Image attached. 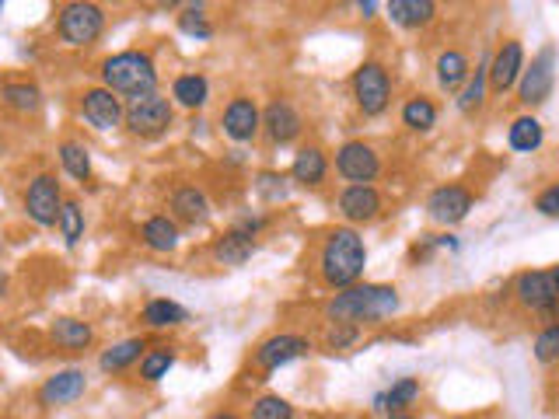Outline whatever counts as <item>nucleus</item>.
Segmentation results:
<instances>
[{
	"label": "nucleus",
	"mask_w": 559,
	"mask_h": 419,
	"mask_svg": "<svg viewBox=\"0 0 559 419\" xmlns=\"http://www.w3.org/2000/svg\"><path fill=\"white\" fill-rule=\"evenodd\" d=\"M210 419H242V416H235V413H214Z\"/></svg>",
	"instance_id": "a18cd8bd"
},
{
	"label": "nucleus",
	"mask_w": 559,
	"mask_h": 419,
	"mask_svg": "<svg viewBox=\"0 0 559 419\" xmlns=\"http://www.w3.org/2000/svg\"><path fill=\"white\" fill-rule=\"evenodd\" d=\"M179 28L186 35H193V39H210V35H214V28H210V21H207V7H203V4L182 7Z\"/></svg>",
	"instance_id": "e433bc0d"
},
{
	"label": "nucleus",
	"mask_w": 559,
	"mask_h": 419,
	"mask_svg": "<svg viewBox=\"0 0 559 419\" xmlns=\"http://www.w3.org/2000/svg\"><path fill=\"white\" fill-rule=\"evenodd\" d=\"M252 419H294V406L280 395H263V399L252 406Z\"/></svg>",
	"instance_id": "ea45409f"
},
{
	"label": "nucleus",
	"mask_w": 559,
	"mask_h": 419,
	"mask_svg": "<svg viewBox=\"0 0 559 419\" xmlns=\"http://www.w3.org/2000/svg\"><path fill=\"white\" fill-rule=\"evenodd\" d=\"M60 165L70 179L77 182H88L91 179V154L84 144H74V140H63L60 144Z\"/></svg>",
	"instance_id": "72a5a7b5"
},
{
	"label": "nucleus",
	"mask_w": 559,
	"mask_h": 419,
	"mask_svg": "<svg viewBox=\"0 0 559 419\" xmlns=\"http://www.w3.org/2000/svg\"><path fill=\"white\" fill-rule=\"evenodd\" d=\"M172 367H175V353L168 350V346H154V350H147L144 360H140V378L161 381V378H168Z\"/></svg>",
	"instance_id": "f704fd0d"
},
{
	"label": "nucleus",
	"mask_w": 559,
	"mask_h": 419,
	"mask_svg": "<svg viewBox=\"0 0 559 419\" xmlns=\"http://www.w3.org/2000/svg\"><path fill=\"white\" fill-rule=\"evenodd\" d=\"M514 294H518L521 308L539 311V315H553L559 308V287L553 280V269H528L514 280Z\"/></svg>",
	"instance_id": "6e6552de"
},
{
	"label": "nucleus",
	"mask_w": 559,
	"mask_h": 419,
	"mask_svg": "<svg viewBox=\"0 0 559 419\" xmlns=\"http://www.w3.org/2000/svg\"><path fill=\"white\" fill-rule=\"evenodd\" d=\"M60 210H63L60 182H56L53 175H35L25 193V213L39 227H53L56 220H60Z\"/></svg>",
	"instance_id": "9d476101"
},
{
	"label": "nucleus",
	"mask_w": 559,
	"mask_h": 419,
	"mask_svg": "<svg viewBox=\"0 0 559 419\" xmlns=\"http://www.w3.org/2000/svg\"><path fill=\"white\" fill-rule=\"evenodd\" d=\"M172 98L179 105H186V109H203V105H207V98H210L207 77H203V74H182V77H175Z\"/></svg>",
	"instance_id": "2f4dec72"
},
{
	"label": "nucleus",
	"mask_w": 559,
	"mask_h": 419,
	"mask_svg": "<svg viewBox=\"0 0 559 419\" xmlns=\"http://www.w3.org/2000/svg\"><path fill=\"white\" fill-rule=\"evenodd\" d=\"M367 269V248L353 227H336L325 234V245L318 252V273L332 290L357 287Z\"/></svg>",
	"instance_id": "f03ea898"
},
{
	"label": "nucleus",
	"mask_w": 559,
	"mask_h": 419,
	"mask_svg": "<svg viewBox=\"0 0 559 419\" xmlns=\"http://www.w3.org/2000/svg\"><path fill=\"white\" fill-rule=\"evenodd\" d=\"M542 140H546V130H542V123L535 116H518L511 126H507V144H511V151H518V154L539 151Z\"/></svg>",
	"instance_id": "a878e982"
},
{
	"label": "nucleus",
	"mask_w": 559,
	"mask_h": 419,
	"mask_svg": "<svg viewBox=\"0 0 559 419\" xmlns=\"http://www.w3.org/2000/svg\"><path fill=\"white\" fill-rule=\"evenodd\" d=\"M521 74H525V46L518 39H507L490 60V88L497 95H507L511 88H518Z\"/></svg>",
	"instance_id": "f8f14e48"
},
{
	"label": "nucleus",
	"mask_w": 559,
	"mask_h": 419,
	"mask_svg": "<svg viewBox=\"0 0 559 419\" xmlns=\"http://www.w3.org/2000/svg\"><path fill=\"white\" fill-rule=\"evenodd\" d=\"M399 311V290L388 283H357L346 287L325 304V318L329 325H374L385 322Z\"/></svg>",
	"instance_id": "f257e3e1"
},
{
	"label": "nucleus",
	"mask_w": 559,
	"mask_h": 419,
	"mask_svg": "<svg viewBox=\"0 0 559 419\" xmlns=\"http://www.w3.org/2000/svg\"><path fill=\"white\" fill-rule=\"evenodd\" d=\"M402 126H409L413 133H427L437 126V105L430 102V98L416 95L409 98L406 105H402Z\"/></svg>",
	"instance_id": "473e14b6"
},
{
	"label": "nucleus",
	"mask_w": 559,
	"mask_h": 419,
	"mask_svg": "<svg viewBox=\"0 0 559 419\" xmlns=\"http://www.w3.org/2000/svg\"><path fill=\"white\" fill-rule=\"evenodd\" d=\"M0 11H4V4H0Z\"/></svg>",
	"instance_id": "09e8293b"
},
{
	"label": "nucleus",
	"mask_w": 559,
	"mask_h": 419,
	"mask_svg": "<svg viewBox=\"0 0 559 419\" xmlns=\"http://www.w3.org/2000/svg\"><path fill=\"white\" fill-rule=\"evenodd\" d=\"M472 203H476V196L465 186H437L434 193L427 196V213L434 224L455 227L472 213Z\"/></svg>",
	"instance_id": "9b49d317"
},
{
	"label": "nucleus",
	"mask_w": 559,
	"mask_h": 419,
	"mask_svg": "<svg viewBox=\"0 0 559 419\" xmlns=\"http://www.w3.org/2000/svg\"><path fill=\"white\" fill-rule=\"evenodd\" d=\"M553 280H556V287H559V266L553 269Z\"/></svg>",
	"instance_id": "de8ad7c7"
},
{
	"label": "nucleus",
	"mask_w": 559,
	"mask_h": 419,
	"mask_svg": "<svg viewBox=\"0 0 559 419\" xmlns=\"http://www.w3.org/2000/svg\"><path fill=\"white\" fill-rule=\"evenodd\" d=\"M535 360H539V364H556L559 360V318L549 322L546 329L535 336Z\"/></svg>",
	"instance_id": "4c0bfd02"
},
{
	"label": "nucleus",
	"mask_w": 559,
	"mask_h": 419,
	"mask_svg": "<svg viewBox=\"0 0 559 419\" xmlns=\"http://www.w3.org/2000/svg\"><path fill=\"white\" fill-rule=\"evenodd\" d=\"M336 172L343 175L350 186H371L381 172V161L371 144H364V140H350V144H343L336 151Z\"/></svg>",
	"instance_id": "1a4fd4ad"
},
{
	"label": "nucleus",
	"mask_w": 559,
	"mask_h": 419,
	"mask_svg": "<svg viewBox=\"0 0 559 419\" xmlns=\"http://www.w3.org/2000/svg\"><path fill=\"white\" fill-rule=\"evenodd\" d=\"M263 130H266V137H270L273 144L283 147V144H290V140H297V133H301V116H297L294 105L277 98V102L266 105Z\"/></svg>",
	"instance_id": "a211bd4d"
},
{
	"label": "nucleus",
	"mask_w": 559,
	"mask_h": 419,
	"mask_svg": "<svg viewBox=\"0 0 559 419\" xmlns=\"http://www.w3.org/2000/svg\"><path fill=\"white\" fill-rule=\"evenodd\" d=\"M287 175L283 172H259L256 175V193L263 196L266 203H280L287 200Z\"/></svg>",
	"instance_id": "58836bf2"
},
{
	"label": "nucleus",
	"mask_w": 559,
	"mask_h": 419,
	"mask_svg": "<svg viewBox=\"0 0 559 419\" xmlns=\"http://www.w3.org/2000/svg\"><path fill=\"white\" fill-rule=\"evenodd\" d=\"M0 102L7 105L11 112H21V116H32V112L42 109V91L35 84H21L11 81L0 88Z\"/></svg>",
	"instance_id": "c756f323"
},
{
	"label": "nucleus",
	"mask_w": 559,
	"mask_h": 419,
	"mask_svg": "<svg viewBox=\"0 0 559 419\" xmlns=\"http://www.w3.org/2000/svg\"><path fill=\"white\" fill-rule=\"evenodd\" d=\"M388 419H416V416H409V413H392Z\"/></svg>",
	"instance_id": "49530a36"
},
{
	"label": "nucleus",
	"mask_w": 559,
	"mask_h": 419,
	"mask_svg": "<svg viewBox=\"0 0 559 419\" xmlns=\"http://www.w3.org/2000/svg\"><path fill=\"white\" fill-rule=\"evenodd\" d=\"M325 175H329V161H325V154L318 151V147H301V151L294 154V165H290V179L297 182V186H322Z\"/></svg>",
	"instance_id": "412c9836"
},
{
	"label": "nucleus",
	"mask_w": 559,
	"mask_h": 419,
	"mask_svg": "<svg viewBox=\"0 0 559 419\" xmlns=\"http://www.w3.org/2000/svg\"><path fill=\"white\" fill-rule=\"evenodd\" d=\"M49 339H53L60 350H84V346H91L95 332H91V325L81 322V318H56V322L49 325Z\"/></svg>",
	"instance_id": "393cba45"
},
{
	"label": "nucleus",
	"mask_w": 559,
	"mask_h": 419,
	"mask_svg": "<svg viewBox=\"0 0 559 419\" xmlns=\"http://www.w3.org/2000/svg\"><path fill=\"white\" fill-rule=\"evenodd\" d=\"M168 207H172V213L179 220H186V224H203V220L210 217L207 196H203L196 186H179L172 193V200H168Z\"/></svg>",
	"instance_id": "b1692460"
},
{
	"label": "nucleus",
	"mask_w": 559,
	"mask_h": 419,
	"mask_svg": "<svg viewBox=\"0 0 559 419\" xmlns=\"http://www.w3.org/2000/svg\"><path fill=\"white\" fill-rule=\"evenodd\" d=\"M535 210H539L542 217L559 220V182H553V186H546L539 196H535Z\"/></svg>",
	"instance_id": "a19ab883"
},
{
	"label": "nucleus",
	"mask_w": 559,
	"mask_h": 419,
	"mask_svg": "<svg viewBox=\"0 0 559 419\" xmlns=\"http://www.w3.org/2000/svg\"><path fill=\"white\" fill-rule=\"evenodd\" d=\"M486 84H490V56H483V60L476 63V74L465 81V88L458 91V112H465V116H472V112L483 109L486 102Z\"/></svg>",
	"instance_id": "bb28decb"
},
{
	"label": "nucleus",
	"mask_w": 559,
	"mask_h": 419,
	"mask_svg": "<svg viewBox=\"0 0 559 419\" xmlns=\"http://www.w3.org/2000/svg\"><path fill=\"white\" fill-rule=\"evenodd\" d=\"M311 343L304 336H294V332H280V336H270L266 343H259L256 350V367L259 371H280L290 360L308 357Z\"/></svg>",
	"instance_id": "ddd939ff"
},
{
	"label": "nucleus",
	"mask_w": 559,
	"mask_h": 419,
	"mask_svg": "<svg viewBox=\"0 0 559 419\" xmlns=\"http://www.w3.org/2000/svg\"><path fill=\"white\" fill-rule=\"evenodd\" d=\"M343 220L350 224H371L381 217V193L374 186H346L336 200Z\"/></svg>",
	"instance_id": "dca6fc26"
},
{
	"label": "nucleus",
	"mask_w": 559,
	"mask_h": 419,
	"mask_svg": "<svg viewBox=\"0 0 559 419\" xmlns=\"http://www.w3.org/2000/svg\"><path fill=\"white\" fill-rule=\"evenodd\" d=\"M416 399H420V381H416V378H399L385 395H378V399H374V409H381V413H388V416L406 413V406H413Z\"/></svg>",
	"instance_id": "c85d7f7f"
},
{
	"label": "nucleus",
	"mask_w": 559,
	"mask_h": 419,
	"mask_svg": "<svg viewBox=\"0 0 559 419\" xmlns=\"http://www.w3.org/2000/svg\"><path fill=\"white\" fill-rule=\"evenodd\" d=\"M60 234H63V241H67L70 248L77 245V241L84 238V210H81V203L77 200H63V210H60Z\"/></svg>",
	"instance_id": "c9c22d12"
},
{
	"label": "nucleus",
	"mask_w": 559,
	"mask_h": 419,
	"mask_svg": "<svg viewBox=\"0 0 559 419\" xmlns=\"http://www.w3.org/2000/svg\"><path fill=\"white\" fill-rule=\"evenodd\" d=\"M353 98H357V109L364 116H381L392 102V77L381 67L378 60H367L353 70Z\"/></svg>",
	"instance_id": "39448f33"
},
{
	"label": "nucleus",
	"mask_w": 559,
	"mask_h": 419,
	"mask_svg": "<svg viewBox=\"0 0 559 419\" xmlns=\"http://www.w3.org/2000/svg\"><path fill=\"white\" fill-rule=\"evenodd\" d=\"M189 318V311L182 308V304L168 301V297H154V301L144 304V322L151 325V329H175V325H182Z\"/></svg>",
	"instance_id": "7c9ffc66"
},
{
	"label": "nucleus",
	"mask_w": 559,
	"mask_h": 419,
	"mask_svg": "<svg viewBox=\"0 0 559 419\" xmlns=\"http://www.w3.org/2000/svg\"><path fill=\"white\" fill-rule=\"evenodd\" d=\"M105 28V11L98 4H84V0H74V4H63L60 21H56V32L67 46H91V42L102 35Z\"/></svg>",
	"instance_id": "0eeeda50"
},
{
	"label": "nucleus",
	"mask_w": 559,
	"mask_h": 419,
	"mask_svg": "<svg viewBox=\"0 0 559 419\" xmlns=\"http://www.w3.org/2000/svg\"><path fill=\"white\" fill-rule=\"evenodd\" d=\"M102 81L116 98H144L158 91V70L154 60L140 49H126L102 63Z\"/></svg>",
	"instance_id": "7ed1b4c3"
},
{
	"label": "nucleus",
	"mask_w": 559,
	"mask_h": 419,
	"mask_svg": "<svg viewBox=\"0 0 559 419\" xmlns=\"http://www.w3.org/2000/svg\"><path fill=\"white\" fill-rule=\"evenodd\" d=\"M172 119H175L172 102H168L165 95H158V91H154V95H144V98H133L123 112L126 130H130L133 137H144V140H154V137H161V133H168L172 130Z\"/></svg>",
	"instance_id": "20e7f679"
},
{
	"label": "nucleus",
	"mask_w": 559,
	"mask_h": 419,
	"mask_svg": "<svg viewBox=\"0 0 559 419\" xmlns=\"http://www.w3.org/2000/svg\"><path fill=\"white\" fill-rule=\"evenodd\" d=\"M144 353H147L144 339H123V343L109 346V350L102 353L98 367H102L105 374H119V371H126V367L137 364V360H144Z\"/></svg>",
	"instance_id": "cd10ccee"
},
{
	"label": "nucleus",
	"mask_w": 559,
	"mask_h": 419,
	"mask_svg": "<svg viewBox=\"0 0 559 419\" xmlns=\"http://www.w3.org/2000/svg\"><path fill=\"white\" fill-rule=\"evenodd\" d=\"M84 388H88L84 371L67 367V371H56L53 378H46V385H42V392H39V402L42 406H67V402L81 399Z\"/></svg>",
	"instance_id": "f3484780"
},
{
	"label": "nucleus",
	"mask_w": 559,
	"mask_h": 419,
	"mask_svg": "<svg viewBox=\"0 0 559 419\" xmlns=\"http://www.w3.org/2000/svg\"><path fill=\"white\" fill-rule=\"evenodd\" d=\"M140 238H144V245L151 248V252H175V248H179V224H175L172 217H165V213H158V217L144 220Z\"/></svg>",
	"instance_id": "5701e85b"
},
{
	"label": "nucleus",
	"mask_w": 559,
	"mask_h": 419,
	"mask_svg": "<svg viewBox=\"0 0 559 419\" xmlns=\"http://www.w3.org/2000/svg\"><path fill=\"white\" fill-rule=\"evenodd\" d=\"M357 336H360L357 325H332V329H329V346H332V350H343V346H350Z\"/></svg>",
	"instance_id": "79ce46f5"
},
{
	"label": "nucleus",
	"mask_w": 559,
	"mask_h": 419,
	"mask_svg": "<svg viewBox=\"0 0 559 419\" xmlns=\"http://www.w3.org/2000/svg\"><path fill=\"white\" fill-rule=\"evenodd\" d=\"M4 294H7V273L0 269V301H4Z\"/></svg>",
	"instance_id": "c03bdc74"
},
{
	"label": "nucleus",
	"mask_w": 559,
	"mask_h": 419,
	"mask_svg": "<svg viewBox=\"0 0 559 419\" xmlns=\"http://www.w3.org/2000/svg\"><path fill=\"white\" fill-rule=\"evenodd\" d=\"M385 11L399 28H423V25H430V21L437 18L434 0H392Z\"/></svg>",
	"instance_id": "4be33fe9"
},
{
	"label": "nucleus",
	"mask_w": 559,
	"mask_h": 419,
	"mask_svg": "<svg viewBox=\"0 0 559 419\" xmlns=\"http://www.w3.org/2000/svg\"><path fill=\"white\" fill-rule=\"evenodd\" d=\"M556 46H542L539 53L532 56V63L525 67V74H521L518 81V98L521 105H528V109H539V105L549 102V95H553V84H556Z\"/></svg>",
	"instance_id": "423d86ee"
},
{
	"label": "nucleus",
	"mask_w": 559,
	"mask_h": 419,
	"mask_svg": "<svg viewBox=\"0 0 559 419\" xmlns=\"http://www.w3.org/2000/svg\"><path fill=\"white\" fill-rule=\"evenodd\" d=\"M437 84H441L444 91H451V95H458V91L465 88V81L472 77V67H469V56L462 53V49H444L441 56H437Z\"/></svg>",
	"instance_id": "aec40b11"
},
{
	"label": "nucleus",
	"mask_w": 559,
	"mask_h": 419,
	"mask_svg": "<svg viewBox=\"0 0 559 419\" xmlns=\"http://www.w3.org/2000/svg\"><path fill=\"white\" fill-rule=\"evenodd\" d=\"M221 123H224V133H228L235 144H249V140H256V133L263 130V112L256 109L252 98L242 95V98H231Z\"/></svg>",
	"instance_id": "4468645a"
},
{
	"label": "nucleus",
	"mask_w": 559,
	"mask_h": 419,
	"mask_svg": "<svg viewBox=\"0 0 559 419\" xmlns=\"http://www.w3.org/2000/svg\"><path fill=\"white\" fill-rule=\"evenodd\" d=\"M123 102L112 95L109 88H88L81 95V116L88 119L95 130H116L123 123Z\"/></svg>",
	"instance_id": "2eb2a0df"
},
{
	"label": "nucleus",
	"mask_w": 559,
	"mask_h": 419,
	"mask_svg": "<svg viewBox=\"0 0 559 419\" xmlns=\"http://www.w3.org/2000/svg\"><path fill=\"white\" fill-rule=\"evenodd\" d=\"M357 11L364 14V18H374V11H378V4H374V0H367V4H357Z\"/></svg>",
	"instance_id": "37998d69"
},
{
	"label": "nucleus",
	"mask_w": 559,
	"mask_h": 419,
	"mask_svg": "<svg viewBox=\"0 0 559 419\" xmlns=\"http://www.w3.org/2000/svg\"><path fill=\"white\" fill-rule=\"evenodd\" d=\"M252 252H256V238L245 234L242 227H231V231H224L214 241V259L221 266H245L252 259Z\"/></svg>",
	"instance_id": "6ab92c4d"
}]
</instances>
